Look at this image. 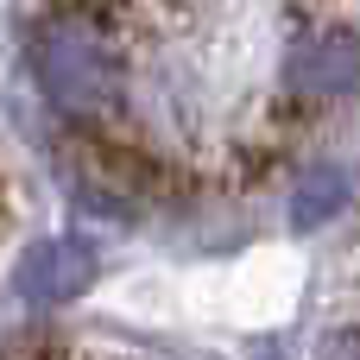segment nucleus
Wrapping results in <instances>:
<instances>
[{"mask_svg": "<svg viewBox=\"0 0 360 360\" xmlns=\"http://www.w3.org/2000/svg\"><path fill=\"white\" fill-rule=\"evenodd\" d=\"M25 360H95L89 348H32Z\"/></svg>", "mask_w": 360, "mask_h": 360, "instance_id": "7ed1b4c3", "label": "nucleus"}, {"mask_svg": "<svg viewBox=\"0 0 360 360\" xmlns=\"http://www.w3.org/2000/svg\"><path fill=\"white\" fill-rule=\"evenodd\" d=\"M291 70H297V89H342L360 76V38L348 25H323L316 38H304Z\"/></svg>", "mask_w": 360, "mask_h": 360, "instance_id": "f03ea898", "label": "nucleus"}, {"mask_svg": "<svg viewBox=\"0 0 360 360\" xmlns=\"http://www.w3.org/2000/svg\"><path fill=\"white\" fill-rule=\"evenodd\" d=\"M63 171L76 184L82 202L95 209H114V215H133L146 202H158L171 184H165V165L152 152H139L133 139L108 133L101 120H76L63 133Z\"/></svg>", "mask_w": 360, "mask_h": 360, "instance_id": "f257e3e1", "label": "nucleus"}]
</instances>
